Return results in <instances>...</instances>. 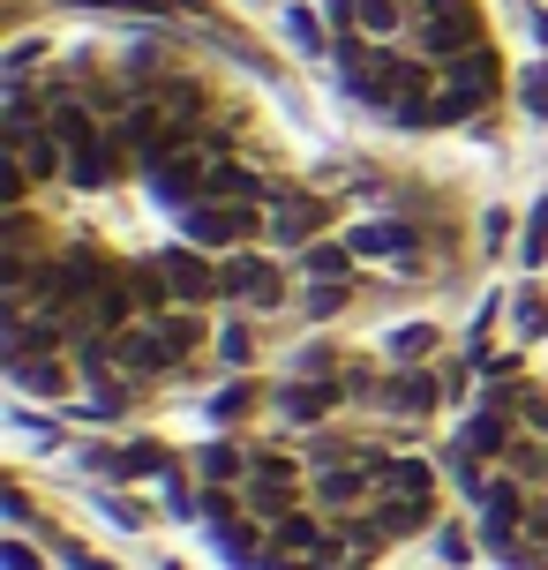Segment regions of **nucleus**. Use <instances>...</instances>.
<instances>
[{
    "label": "nucleus",
    "instance_id": "1",
    "mask_svg": "<svg viewBox=\"0 0 548 570\" xmlns=\"http://www.w3.org/2000/svg\"><path fill=\"white\" fill-rule=\"evenodd\" d=\"M339 68H346L353 98H369L383 114H399L405 90H443L429 76V60H405L399 46H383V38H346V46H339Z\"/></svg>",
    "mask_w": 548,
    "mask_h": 570
},
{
    "label": "nucleus",
    "instance_id": "2",
    "mask_svg": "<svg viewBox=\"0 0 548 570\" xmlns=\"http://www.w3.org/2000/svg\"><path fill=\"white\" fill-rule=\"evenodd\" d=\"M496 83H503V60H496L489 46L443 60V98H429V128H451V120H466L473 106H489Z\"/></svg>",
    "mask_w": 548,
    "mask_h": 570
},
{
    "label": "nucleus",
    "instance_id": "3",
    "mask_svg": "<svg viewBox=\"0 0 548 570\" xmlns=\"http://www.w3.org/2000/svg\"><path fill=\"white\" fill-rule=\"evenodd\" d=\"M180 233L196 248H211V256H233V248H248V240L271 233V210L263 203H188L180 210Z\"/></svg>",
    "mask_w": 548,
    "mask_h": 570
},
{
    "label": "nucleus",
    "instance_id": "4",
    "mask_svg": "<svg viewBox=\"0 0 548 570\" xmlns=\"http://www.w3.org/2000/svg\"><path fill=\"white\" fill-rule=\"evenodd\" d=\"M413 46H421V60H459V53H473L481 46V8L473 0H451V8H429L421 23H413Z\"/></svg>",
    "mask_w": 548,
    "mask_h": 570
},
{
    "label": "nucleus",
    "instance_id": "5",
    "mask_svg": "<svg viewBox=\"0 0 548 570\" xmlns=\"http://www.w3.org/2000/svg\"><path fill=\"white\" fill-rule=\"evenodd\" d=\"M511 443H519L511 413H503V405H481V413L459 428V443H451V465H459L466 481H481V465H503V458H511Z\"/></svg>",
    "mask_w": 548,
    "mask_h": 570
},
{
    "label": "nucleus",
    "instance_id": "6",
    "mask_svg": "<svg viewBox=\"0 0 548 570\" xmlns=\"http://www.w3.org/2000/svg\"><path fill=\"white\" fill-rule=\"evenodd\" d=\"M218 293L241 301V308H278L286 301V271L271 256H256V248H233V256H218Z\"/></svg>",
    "mask_w": 548,
    "mask_h": 570
},
{
    "label": "nucleus",
    "instance_id": "7",
    "mask_svg": "<svg viewBox=\"0 0 548 570\" xmlns=\"http://www.w3.org/2000/svg\"><path fill=\"white\" fill-rule=\"evenodd\" d=\"M120 271H106V256L98 248H68V256L46 263V301L53 308H76V301H90V293H106Z\"/></svg>",
    "mask_w": 548,
    "mask_h": 570
},
{
    "label": "nucleus",
    "instance_id": "8",
    "mask_svg": "<svg viewBox=\"0 0 548 570\" xmlns=\"http://www.w3.org/2000/svg\"><path fill=\"white\" fill-rule=\"evenodd\" d=\"M263 210H271V233H263V240H278V248H293V256H301L309 240H323V218H331L316 196H293V188H278Z\"/></svg>",
    "mask_w": 548,
    "mask_h": 570
},
{
    "label": "nucleus",
    "instance_id": "9",
    "mask_svg": "<svg viewBox=\"0 0 548 570\" xmlns=\"http://www.w3.org/2000/svg\"><path fill=\"white\" fill-rule=\"evenodd\" d=\"M166 278H174V301L180 308H203V301H226V293H218V263H211V248H196V240H188V248H166Z\"/></svg>",
    "mask_w": 548,
    "mask_h": 570
},
{
    "label": "nucleus",
    "instance_id": "10",
    "mask_svg": "<svg viewBox=\"0 0 548 570\" xmlns=\"http://www.w3.org/2000/svg\"><path fill=\"white\" fill-rule=\"evenodd\" d=\"M8 158H16L30 180H53V173H68V150H60V136L46 128V120H30V128H8Z\"/></svg>",
    "mask_w": 548,
    "mask_h": 570
},
{
    "label": "nucleus",
    "instance_id": "11",
    "mask_svg": "<svg viewBox=\"0 0 548 570\" xmlns=\"http://www.w3.org/2000/svg\"><path fill=\"white\" fill-rule=\"evenodd\" d=\"M8 383L30 391V399H60V391H76V368L60 361V345L53 353H16V361H8Z\"/></svg>",
    "mask_w": 548,
    "mask_h": 570
},
{
    "label": "nucleus",
    "instance_id": "12",
    "mask_svg": "<svg viewBox=\"0 0 548 570\" xmlns=\"http://www.w3.org/2000/svg\"><path fill=\"white\" fill-rule=\"evenodd\" d=\"M150 323V338H158V353L174 361V368H188L203 353V315L196 308H166V315H144Z\"/></svg>",
    "mask_w": 548,
    "mask_h": 570
},
{
    "label": "nucleus",
    "instance_id": "13",
    "mask_svg": "<svg viewBox=\"0 0 548 570\" xmlns=\"http://www.w3.org/2000/svg\"><path fill=\"white\" fill-rule=\"evenodd\" d=\"M114 481H150V473H174V458H166V443H150V435H136V443H120V451L98 458Z\"/></svg>",
    "mask_w": 548,
    "mask_h": 570
},
{
    "label": "nucleus",
    "instance_id": "14",
    "mask_svg": "<svg viewBox=\"0 0 548 570\" xmlns=\"http://www.w3.org/2000/svg\"><path fill=\"white\" fill-rule=\"evenodd\" d=\"M339 399H353L346 383H286V391H278V413H286V421H301V428H316Z\"/></svg>",
    "mask_w": 548,
    "mask_h": 570
},
{
    "label": "nucleus",
    "instance_id": "15",
    "mask_svg": "<svg viewBox=\"0 0 548 570\" xmlns=\"http://www.w3.org/2000/svg\"><path fill=\"white\" fill-rule=\"evenodd\" d=\"M369 399H375V405H391V413H429V405L443 399V383H436V375H391L383 391L369 383Z\"/></svg>",
    "mask_w": 548,
    "mask_h": 570
},
{
    "label": "nucleus",
    "instance_id": "16",
    "mask_svg": "<svg viewBox=\"0 0 548 570\" xmlns=\"http://www.w3.org/2000/svg\"><path fill=\"white\" fill-rule=\"evenodd\" d=\"M120 278H128L136 323H144V315H166V301H174V278H166V263H136V271H120Z\"/></svg>",
    "mask_w": 548,
    "mask_h": 570
},
{
    "label": "nucleus",
    "instance_id": "17",
    "mask_svg": "<svg viewBox=\"0 0 548 570\" xmlns=\"http://www.w3.org/2000/svg\"><path fill=\"white\" fill-rule=\"evenodd\" d=\"M248 458H256V451H241V443H203V451H196V473L211 488H241V481H248Z\"/></svg>",
    "mask_w": 548,
    "mask_h": 570
},
{
    "label": "nucleus",
    "instance_id": "18",
    "mask_svg": "<svg viewBox=\"0 0 548 570\" xmlns=\"http://www.w3.org/2000/svg\"><path fill=\"white\" fill-rule=\"evenodd\" d=\"M383 495H421V503H436V465H429V458H413V451H391Z\"/></svg>",
    "mask_w": 548,
    "mask_h": 570
},
{
    "label": "nucleus",
    "instance_id": "19",
    "mask_svg": "<svg viewBox=\"0 0 548 570\" xmlns=\"http://www.w3.org/2000/svg\"><path fill=\"white\" fill-rule=\"evenodd\" d=\"M436 518V503H421V495H375V525L391 533V541H405V533H421Z\"/></svg>",
    "mask_w": 548,
    "mask_h": 570
},
{
    "label": "nucleus",
    "instance_id": "20",
    "mask_svg": "<svg viewBox=\"0 0 548 570\" xmlns=\"http://www.w3.org/2000/svg\"><path fill=\"white\" fill-rule=\"evenodd\" d=\"M353 240H309V248H301V278H346L353 271Z\"/></svg>",
    "mask_w": 548,
    "mask_h": 570
},
{
    "label": "nucleus",
    "instance_id": "21",
    "mask_svg": "<svg viewBox=\"0 0 548 570\" xmlns=\"http://www.w3.org/2000/svg\"><path fill=\"white\" fill-rule=\"evenodd\" d=\"M353 30H369V38H399L405 30V0H353Z\"/></svg>",
    "mask_w": 548,
    "mask_h": 570
},
{
    "label": "nucleus",
    "instance_id": "22",
    "mask_svg": "<svg viewBox=\"0 0 548 570\" xmlns=\"http://www.w3.org/2000/svg\"><path fill=\"white\" fill-rule=\"evenodd\" d=\"M346 240H353V256H405L413 248V226H391L383 218V226H353Z\"/></svg>",
    "mask_w": 548,
    "mask_h": 570
},
{
    "label": "nucleus",
    "instance_id": "23",
    "mask_svg": "<svg viewBox=\"0 0 548 570\" xmlns=\"http://www.w3.org/2000/svg\"><path fill=\"white\" fill-rule=\"evenodd\" d=\"M511 323H519L526 345L548 338V293H541V285H519V293H511Z\"/></svg>",
    "mask_w": 548,
    "mask_h": 570
},
{
    "label": "nucleus",
    "instance_id": "24",
    "mask_svg": "<svg viewBox=\"0 0 548 570\" xmlns=\"http://www.w3.org/2000/svg\"><path fill=\"white\" fill-rule=\"evenodd\" d=\"M339 308H346V278H316L309 293H301V315H316V323L339 315Z\"/></svg>",
    "mask_w": 548,
    "mask_h": 570
},
{
    "label": "nucleus",
    "instance_id": "25",
    "mask_svg": "<svg viewBox=\"0 0 548 570\" xmlns=\"http://www.w3.org/2000/svg\"><path fill=\"white\" fill-rule=\"evenodd\" d=\"M150 98H158V106H166V114H174L180 128H188V120L203 114V90H196V83H158V90H150Z\"/></svg>",
    "mask_w": 548,
    "mask_h": 570
},
{
    "label": "nucleus",
    "instance_id": "26",
    "mask_svg": "<svg viewBox=\"0 0 548 570\" xmlns=\"http://www.w3.org/2000/svg\"><path fill=\"white\" fill-rule=\"evenodd\" d=\"M248 481H301V458L293 451H256L248 458Z\"/></svg>",
    "mask_w": 548,
    "mask_h": 570
},
{
    "label": "nucleus",
    "instance_id": "27",
    "mask_svg": "<svg viewBox=\"0 0 548 570\" xmlns=\"http://www.w3.org/2000/svg\"><path fill=\"white\" fill-rule=\"evenodd\" d=\"M391 353H399V361H429L436 331H429V323H399V331H391Z\"/></svg>",
    "mask_w": 548,
    "mask_h": 570
},
{
    "label": "nucleus",
    "instance_id": "28",
    "mask_svg": "<svg viewBox=\"0 0 548 570\" xmlns=\"http://www.w3.org/2000/svg\"><path fill=\"white\" fill-rule=\"evenodd\" d=\"M218 361L248 368V361H256V331H248V323H226V331H218Z\"/></svg>",
    "mask_w": 548,
    "mask_h": 570
},
{
    "label": "nucleus",
    "instance_id": "29",
    "mask_svg": "<svg viewBox=\"0 0 548 570\" xmlns=\"http://www.w3.org/2000/svg\"><path fill=\"white\" fill-rule=\"evenodd\" d=\"M526 271H548V210H534V218H526Z\"/></svg>",
    "mask_w": 548,
    "mask_h": 570
},
{
    "label": "nucleus",
    "instance_id": "30",
    "mask_svg": "<svg viewBox=\"0 0 548 570\" xmlns=\"http://www.w3.org/2000/svg\"><path fill=\"white\" fill-rule=\"evenodd\" d=\"M519 106L534 120H548V68H526V76H519Z\"/></svg>",
    "mask_w": 548,
    "mask_h": 570
},
{
    "label": "nucleus",
    "instance_id": "31",
    "mask_svg": "<svg viewBox=\"0 0 548 570\" xmlns=\"http://www.w3.org/2000/svg\"><path fill=\"white\" fill-rule=\"evenodd\" d=\"M286 38L301 46V53H316V46H323V30H316V16H309V8H286Z\"/></svg>",
    "mask_w": 548,
    "mask_h": 570
},
{
    "label": "nucleus",
    "instance_id": "32",
    "mask_svg": "<svg viewBox=\"0 0 548 570\" xmlns=\"http://www.w3.org/2000/svg\"><path fill=\"white\" fill-rule=\"evenodd\" d=\"M248 405H256V383H233V391H218V399H211V413H218V421H241Z\"/></svg>",
    "mask_w": 548,
    "mask_h": 570
},
{
    "label": "nucleus",
    "instance_id": "33",
    "mask_svg": "<svg viewBox=\"0 0 548 570\" xmlns=\"http://www.w3.org/2000/svg\"><path fill=\"white\" fill-rule=\"evenodd\" d=\"M436 548H443L451 563H466V533H459V525H443V533H436Z\"/></svg>",
    "mask_w": 548,
    "mask_h": 570
},
{
    "label": "nucleus",
    "instance_id": "34",
    "mask_svg": "<svg viewBox=\"0 0 548 570\" xmlns=\"http://www.w3.org/2000/svg\"><path fill=\"white\" fill-rule=\"evenodd\" d=\"M98 8H136V16H166L174 0H98Z\"/></svg>",
    "mask_w": 548,
    "mask_h": 570
},
{
    "label": "nucleus",
    "instance_id": "35",
    "mask_svg": "<svg viewBox=\"0 0 548 570\" xmlns=\"http://www.w3.org/2000/svg\"><path fill=\"white\" fill-rule=\"evenodd\" d=\"M8 570H38V548H30V541H8Z\"/></svg>",
    "mask_w": 548,
    "mask_h": 570
},
{
    "label": "nucleus",
    "instance_id": "36",
    "mask_svg": "<svg viewBox=\"0 0 548 570\" xmlns=\"http://www.w3.org/2000/svg\"><path fill=\"white\" fill-rule=\"evenodd\" d=\"M534 38H541V46H548V16H534Z\"/></svg>",
    "mask_w": 548,
    "mask_h": 570
},
{
    "label": "nucleus",
    "instance_id": "37",
    "mask_svg": "<svg viewBox=\"0 0 548 570\" xmlns=\"http://www.w3.org/2000/svg\"><path fill=\"white\" fill-rule=\"evenodd\" d=\"M534 210H548V196H541V203H534Z\"/></svg>",
    "mask_w": 548,
    "mask_h": 570
}]
</instances>
